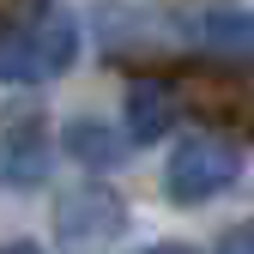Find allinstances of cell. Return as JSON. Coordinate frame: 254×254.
Listing matches in <instances>:
<instances>
[{
  "instance_id": "obj_1",
  "label": "cell",
  "mask_w": 254,
  "mask_h": 254,
  "mask_svg": "<svg viewBox=\"0 0 254 254\" xmlns=\"http://www.w3.org/2000/svg\"><path fill=\"white\" fill-rule=\"evenodd\" d=\"M79 55V24L67 12H43L37 24L0 18V85H43L67 73Z\"/></svg>"
},
{
  "instance_id": "obj_2",
  "label": "cell",
  "mask_w": 254,
  "mask_h": 254,
  "mask_svg": "<svg viewBox=\"0 0 254 254\" xmlns=\"http://www.w3.org/2000/svg\"><path fill=\"white\" fill-rule=\"evenodd\" d=\"M242 176V151L230 145V139H182L176 151H170V164H164V194L176 200V206H200V200H212L218 188H230Z\"/></svg>"
},
{
  "instance_id": "obj_3",
  "label": "cell",
  "mask_w": 254,
  "mask_h": 254,
  "mask_svg": "<svg viewBox=\"0 0 254 254\" xmlns=\"http://www.w3.org/2000/svg\"><path fill=\"white\" fill-rule=\"evenodd\" d=\"M55 230H61V242H73V248L115 242L127 230V200L115 194V188H103V182L73 188V194L55 200Z\"/></svg>"
},
{
  "instance_id": "obj_4",
  "label": "cell",
  "mask_w": 254,
  "mask_h": 254,
  "mask_svg": "<svg viewBox=\"0 0 254 254\" xmlns=\"http://www.w3.org/2000/svg\"><path fill=\"white\" fill-rule=\"evenodd\" d=\"M121 103H127V139H133V145L164 139L170 121H176V91H170V79H133Z\"/></svg>"
},
{
  "instance_id": "obj_5",
  "label": "cell",
  "mask_w": 254,
  "mask_h": 254,
  "mask_svg": "<svg viewBox=\"0 0 254 254\" xmlns=\"http://www.w3.org/2000/svg\"><path fill=\"white\" fill-rule=\"evenodd\" d=\"M43 176H49V133H43V121L6 127V133H0V182L24 188V182H43Z\"/></svg>"
},
{
  "instance_id": "obj_6",
  "label": "cell",
  "mask_w": 254,
  "mask_h": 254,
  "mask_svg": "<svg viewBox=\"0 0 254 254\" xmlns=\"http://www.w3.org/2000/svg\"><path fill=\"white\" fill-rule=\"evenodd\" d=\"M200 49L224 55V61H254V12L242 6H218L200 18Z\"/></svg>"
},
{
  "instance_id": "obj_7",
  "label": "cell",
  "mask_w": 254,
  "mask_h": 254,
  "mask_svg": "<svg viewBox=\"0 0 254 254\" xmlns=\"http://www.w3.org/2000/svg\"><path fill=\"white\" fill-rule=\"evenodd\" d=\"M67 151L79 157V164H91V170H109V164H121V133L115 127H103V121H91V115H79V121H67Z\"/></svg>"
},
{
  "instance_id": "obj_8",
  "label": "cell",
  "mask_w": 254,
  "mask_h": 254,
  "mask_svg": "<svg viewBox=\"0 0 254 254\" xmlns=\"http://www.w3.org/2000/svg\"><path fill=\"white\" fill-rule=\"evenodd\" d=\"M218 254H254V224H242V230H230L224 242H218Z\"/></svg>"
},
{
  "instance_id": "obj_9",
  "label": "cell",
  "mask_w": 254,
  "mask_h": 254,
  "mask_svg": "<svg viewBox=\"0 0 254 254\" xmlns=\"http://www.w3.org/2000/svg\"><path fill=\"white\" fill-rule=\"evenodd\" d=\"M0 254H43L37 242H0Z\"/></svg>"
},
{
  "instance_id": "obj_10",
  "label": "cell",
  "mask_w": 254,
  "mask_h": 254,
  "mask_svg": "<svg viewBox=\"0 0 254 254\" xmlns=\"http://www.w3.org/2000/svg\"><path fill=\"white\" fill-rule=\"evenodd\" d=\"M145 254H200V248H188V242H164V248H145Z\"/></svg>"
}]
</instances>
